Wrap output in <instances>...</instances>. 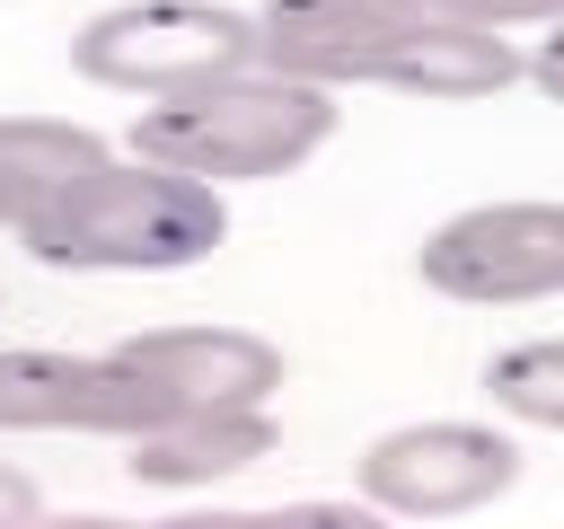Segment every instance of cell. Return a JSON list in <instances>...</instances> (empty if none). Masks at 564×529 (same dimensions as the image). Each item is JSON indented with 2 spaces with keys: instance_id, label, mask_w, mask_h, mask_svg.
Listing matches in <instances>:
<instances>
[{
  "instance_id": "1",
  "label": "cell",
  "mask_w": 564,
  "mask_h": 529,
  "mask_svg": "<svg viewBox=\"0 0 564 529\" xmlns=\"http://www.w3.org/2000/svg\"><path fill=\"white\" fill-rule=\"evenodd\" d=\"M229 238V203L220 185L141 159V150H106L97 168H79L26 229L18 247L53 273H185Z\"/></svg>"
},
{
  "instance_id": "2",
  "label": "cell",
  "mask_w": 564,
  "mask_h": 529,
  "mask_svg": "<svg viewBox=\"0 0 564 529\" xmlns=\"http://www.w3.org/2000/svg\"><path fill=\"white\" fill-rule=\"evenodd\" d=\"M344 106L317 79H291L273 62H238L220 79H194L176 97H141L132 141L141 159H167L203 185H256V176H291L300 159H317L335 141Z\"/></svg>"
},
{
  "instance_id": "3",
  "label": "cell",
  "mask_w": 564,
  "mask_h": 529,
  "mask_svg": "<svg viewBox=\"0 0 564 529\" xmlns=\"http://www.w3.org/2000/svg\"><path fill=\"white\" fill-rule=\"evenodd\" d=\"M256 62V18L229 0H115L70 35V71L115 97H176Z\"/></svg>"
},
{
  "instance_id": "4",
  "label": "cell",
  "mask_w": 564,
  "mask_h": 529,
  "mask_svg": "<svg viewBox=\"0 0 564 529\" xmlns=\"http://www.w3.org/2000/svg\"><path fill=\"white\" fill-rule=\"evenodd\" d=\"M423 291L458 309H520V300H564V203L546 194H502L467 203L414 247Z\"/></svg>"
},
{
  "instance_id": "5",
  "label": "cell",
  "mask_w": 564,
  "mask_h": 529,
  "mask_svg": "<svg viewBox=\"0 0 564 529\" xmlns=\"http://www.w3.org/2000/svg\"><path fill=\"white\" fill-rule=\"evenodd\" d=\"M361 503L388 511V520H458V511H485L520 485V441L502 423H467V414H423V423H397L361 450L352 467Z\"/></svg>"
},
{
  "instance_id": "6",
  "label": "cell",
  "mask_w": 564,
  "mask_h": 529,
  "mask_svg": "<svg viewBox=\"0 0 564 529\" xmlns=\"http://www.w3.org/2000/svg\"><path fill=\"white\" fill-rule=\"evenodd\" d=\"M167 397L106 344V353H62V344H0V432H88L123 441L159 423Z\"/></svg>"
},
{
  "instance_id": "7",
  "label": "cell",
  "mask_w": 564,
  "mask_h": 529,
  "mask_svg": "<svg viewBox=\"0 0 564 529\" xmlns=\"http://www.w3.org/2000/svg\"><path fill=\"white\" fill-rule=\"evenodd\" d=\"M256 62L317 88H388L397 53L423 35V0H256Z\"/></svg>"
},
{
  "instance_id": "8",
  "label": "cell",
  "mask_w": 564,
  "mask_h": 529,
  "mask_svg": "<svg viewBox=\"0 0 564 529\" xmlns=\"http://www.w3.org/2000/svg\"><path fill=\"white\" fill-rule=\"evenodd\" d=\"M167 406H273L282 344L256 326H141L115 344Z\"/></svg>"
},
{
  "instance_id": "9",
  "label": "cell",
  "mask_w": 564,
  "mask_h": 529,
  "mask_svg": "<svg viewBox=\"0 0 564 529\" xmlns=\"http://www.w3.org/2000/svg\"><path fill=\"white\" fill-rule=\"evenodd\" d=\"M273 450H282L273 406H167L159 423L123 432V476L159 494H203V485L264 467Z\"/></svg>"
},
{
  "instance_id": "10",
  "label": "cell",
  "mask_w": 564,
  "mask_h": 529,
  "mask_svg": "<svg viewBox=\"0 0 564 529\" xmlns=\"http://www.w3.org/2000/svg\"><path fill=\"white\" fill-rule=\"evenodd\" d=\"M511 79H529V53L511 44V26H476V18H423V35L397 53L388 71V97H414V106H476V97H502Z\"/></svg>"
},
{
  "instance_id": "11",
  "label": "cell",
  "mask_w": 564,
  "mask_h": 529,
  "mask_svg": "<svg viewBox=\"0 0 564 529\" xmlns=\"http://www.w3.org/2000/svg\"><path fill=\"white\" fill-rule=\"evenodd\" d=\"M97 159H106V132H88L70 115H0V229H26Z\"/></svg>"
},
{
  "instance_id": "12",
  "label": "cell",
  "mask_w": 564,
  "mask_h": 529,
  "mask_svg": "<svg viewBox=\"0 0 564 529\" xmlns=\"http://www.w3.org/2000/svg\"><path fill=\"white\" fill-rule=\"evenodd\" d=\"M485 397L502 423H529V432H564V335H529V344H502L485 361Z\"/></svg>"
},
{
  "instance_id": "13",
  "label": "cell",
  "mask_w": 564,
  "mask_h": 529,
  "mask_svg": "<svg viewBox=\"0 0 564 529\" xmlns=\"http://www.w3.org/2000/svg\"><path fill=\"white\" fill-rule=\"evenodd\" d=\"M441 18H476V26H546L564 0H423Z\"/></svg>"
},
{
  "instance_id": "14",
  "label": "cell",
  "mask_w": 564,
  "mask_h": 529,
  "mask_svg": "<svg viewBox=\"0 0 564 529\" xmlns=\"http://www.w3.org/2000/svg\"><path fill=\"white\" fill-rule=\"evenodd\" d=\"M529 79H538V88H546V97L564 106V9H555V18L538 26V44H529Z\"/></svg>"
},
{
  "instance_id": "15",
  "label": "cell",
  "mask_w": 564,
  "mask_h": 529,
  "mask_svg": "<svg viewBox=\"0 0 564 529\" xmlns=\"http://www.w3.org/2000/svg\"><path fill=\"white\" fill-rule=\"evenodd\" d=\"M44 511V494H35V476H18L9 458H0V520H35Z\"/></svg>"
}]
</instances>
